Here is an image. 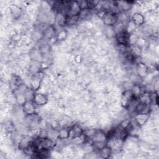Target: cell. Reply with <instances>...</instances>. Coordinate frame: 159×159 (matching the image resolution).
I'll list each match as a JSON object with an SVG mask.
<instances>
[{"mask_svg": "<svg viewBox=\"0 0 159 159\" xmlns=\"http://www.w3.org/2000/svg\"><path fill=\"white\" fill-rule=\"evenodd\" d=\"M42 78H43V74L42 73L37 72L34 74L30 80V88L34 91L39 89L40 86Z\"/></svg>", "mask_w": 159, "mask_h": 159, "instance_id": "6da1fadb", "label": "cell"}, {"mask_svg": "<svg viewBox=\"0 0 159 159\" xmlns=\"http://www.w3.org/2000/svg\"><path fill=\"white\" fill-rule=\"evenodd\" d=\"M25 122L29 128L34 129L39 125L40 118V116L35 113L30 115H27Z\"/></svg>", "mask_w": 159, "mask_h": 159, "instance_id": "7a4b0ae2", "label": "cell"}, {"mask_svg": "<svg viewBox=\"0 0 159 159\" xmlns=\"http://www.w3.org/2000/svg\"><path fill=\"white\" fill-rule=\"evenodd\" d=\"M135 98H135L131 90L126 89L124 91V93L122 94L121 99H120V104L123 107L126 108L129 104V103Z\"/></svg>", "mask_w": 159, "mask_h": 159, "instance_id": "3957f363", "label": "cell"}, {"mask_svg": "<svg viewBox=\"0 0 159 159\" xmlns=\"http://www.w3.org/2000/svg\"><path fill=\"white\" fill-rule=\"evenodd\" d=\"M117 14L112 11L106 12L103 17L104 24L107 26H113L117 22Z\"/></svg>", "mask_w": 159, "mask_h": 159, "instance_id": "277c9868", "label": "cell"}, {"mask_svg": "<svg viewBox=\"0 0 159 159\" xmlns=\"http://www.w3.org/2000/svg\"><path fill=\"white\" fill-rule=\"evenodd\" d=\"M129 34L126 32V30H124L121 32L117 33L116 34V40L119 45H127L129 44Z\"/></svg>", "mask_w": 159, "mask_h": 159, "instance_id": "5b68a950", "label": "cell"}, {"mask_svg": "<svg viewBox=\"0 0 159 159\" xmlns=\"http://www.w3.org/2000/svg\"><path fill=\"white\" fill-rule=\"evenodd\" d=\"M35 104L33 101H27L22 106L23 111L26 115H30L35 113Z\"/></svg>", "mask_w": 159, "mask_h": 159, "instance_id": "8992f818", "label": "cell"}, {"mask_svg": "<svg viewBox=\"0 0 159 159\" xmlns=\"http://www.w3.org/2000/svg\"><path fill=\"white\" fill-rule=\"evenodd\" d=\"M33 101L37 106H43L47 103L48 97L43 93H35Z\"/></svg>", "mask_w": 159, "mask_h": 159, "instance_id": "52a82bcc", "label": "cell"}, {"mask_svg": "<svg viewBox=\"0 0 159 159\" xmlns=\"http://www.w3.org/2000/svg\"><path fill=\"white\" fill-rule=\"evenodd\" d=\"M84 130L82 129V128L78 125H75L73 127L69 129V138L71 139L81 136L83 134Z\"/></svg>", "mask_w": 159, "mask_h": 159, "instance_id": "ba28073f", "label": "cell"}, {"mask_svg": "<svg viewBox=\"0 0 159 159\" xmlns=\"http://www.w3.org/2000/svg\"><path fill=\"white\" fill-rule=\"evenodd\" d=\"M150 117L149 114H137L134 117V120L139 125L146 124Z\"/></svg>", "mask_w": 159, "mask_h": 159, "instance_id": "9c48e42d", "label": "cell"}, {"mask_svg": "<svg viewBox=\"0 0 159 159\" xmlns=\"http://www.w3.org/2000/svg\"><path fill=\"white\" fill-rule=\"evenodd\" d=\"M93 142H105L107 143V135L101 130L96 131L94 137L92 138Z\"/></svg>", "mask_w": 159, "mask_h": 159, "instance_id": "30bf717a", "label": "cell"}, {"mask_svg": "<svg viewBox=\"0 0 159 159\" xmlns=\"http://www.w3.org/2000/svg\"><path fill=\"white\" fill-rule=\"evenodd\" d=\"M136 71L140 77L143 78L148 75V67L143 63H139L137 64Z\"/></svg>", "mask_w": 159, "mask_h": 159, "instance_id": "8fae6325", "label": "cell"}, {"mask_svg": "<svg viewBox=\"0 0 159 159\" xmlns=\"http://www.w3.org/2000/svg\"><path fill=\"white\" fill-rule=\"evenodd\" d=\"M131 20L135 24V25H141L144 24L145 17L142 14L136 12L132 15Z\"/></svg>", "mask_w": 159, "mask_h": 159, "instance_id": "7c38bea8", "label": "cell"}, {"mask_svg": "<svg viewBox=\"0 0 159 159\" xmlns=\"http://www.w3.org/2000/svg\"><path fill=\"white\" fill-rule=\"evenodd\" d=\"M14 98H15L16 102L19 105L23 106L24 104L27 101V99H26L24 93L19 91L17 89H16V91L14 93Z\"/></svg>", "mask_w": 159, "mask_h": 159, "instance_id": "4fadbf2b", "label": "cell"}, {"mask_svg": "<svg viewBox=\"0 0 159 159\" xmlns=\"http://www.w3.org/2000/svg\"><path fill=\"white\" fill-rule=\"evenodd\" d=\"M137 98H139L138 101L139 102L143 103L145 104H151L150 93L148 92H145L143 93H142Z\"/></svg>", "mask_w": 159, "mask_h": 159, "instance_id": "5bb4252c", "label": "cell"}, {"mask_svg": "<svg viewBox=\"0 0 159 159\" xmlns=\"http://www.w3.org/2000/svg\"><path fill=\"white\" fill-rule=\"evenodd\" d=\"M9 9H10V12L11 13V15L12 16V17L14 19H17L21 16L22 10L17 5H14V4L11 5L10 7H9Z\"/></svg>", "mask_w": 159, "mask_h": 159, "instance_id": "9a60e30c", "label": "cell"}, {"mask_svg": "<svg viewBox=\"0 0 159 159\" xmlns=\"http://www.w3.org/2000/svg\"><path fill=\"white\" fill-rule=\"evenodd\" d=\"M112 152V149L107 145H106L103 148H102L101 150H99V153L101 158H108L111 155Z\"/></svg>", "mask_w": 159, "mask_h": 159, "instance_id": "2e32d148", "label": "cell"}, {"mask_svg": "<svg viewBox=\"0 0 159 159\" xmlns=\"http://www.w3.org/2000/svg\"><path fill=\"white\" fill-rule=\"evenodd\" d=\"M32 140L29 137H25L20 140L19 143V148L20 150H24L27 148L32 142Z\"/></svg>", "mask_w": 159, "mask_h": 159, "instance_id": "e0dca14e", "label": "cell"}, {"mask_svg": "<svg viewBox=\"0 0 159 159\" xmlns=\"http://www.w3.org/2000/svg\"><path fill=\"white\" fill-rule=\"evenodd\" d=\"M69 138V129L63 127L58 130V139L60 140H65Z\"/></svg>", "mask_w": 159, "mask_h": 159, "instance_id": "ac0fdd59", "label": "cell"}, {"mask_svg": "<svg viewBox=\"0 0 159 159\" xmlns=\"http://www.w3.org/2000/svg\"><path fill=\"white\" fill-rule=\"evenodd\" d=\"M130 90L135 98H137L142 93V88L139 84H133Z\"/></svg>", "mask_w": 159, "mask_h": 159, "instance_id": "d6986e66", "label": "cell"}, {"mask_svg": "<svg viewBox=\"0 0 159 159\" xmlns=\"http://www.w3.org/2000/svg\"><path fill=\"white\" fill-rule=\"evenodd\" d=\"M55 34V30L52 26H48L43 32V34L47 38H52Z\"/></svg>", "mask_w": 159, "mask_h": 159, "instance_id": "ffe728a7", "label": "cell"}, {"mask_svg": "<svg viewBox=\"0 0 159 159\" xmlns=\"http://www.w3.org/2000/svg\"><path fill=\"white\" fill-rule=\"evenodd\" d=\"M96 132V131L94 129H88L84 130L83 134L84 135L86 138H88V139H92V138L94 137Z\"/></svg>", "mask_w": 159, "mask_h": 159, "instance_id": "44dd1931", "label": "cell"}, {"mask_svg": "<svg viewBox=\"0 0 159 159\" xmlns=\"http://www.w3.org/2000/svg\"><path fill=\"white\" fill-rule=\"evenodd\" d=\"M66 32L65 30L60 31L57 36L58 39L60 40H63L66 38Z\"/></svg>", "mask_w": 159, "mask_h": 159, "instance_id": "7402d4cb", "label": "cell"}]
</instances>
